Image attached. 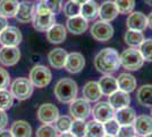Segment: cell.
<instances>
[{"label": "cell", "instance_id": "cell-46", "mask_svg": "<svg viewBox=\"0 0 152 137\" xmlns=\"http://www.w3.org/2000/svg\"><path fill=\"white\" fill-rule=\"evenodd\" d=\"M148 26L152 30V12L150 13V15L148 16Z\"/></svg>", "mask_w": 152, "mask_h": 137}, {"label": "cell", "instance_id": "cell-34", "mask_svg": "<svg viewBox=\"0 0 152 137\" xmlns=\"http://www.w3.org/2000/svg\"><path fill=\"white\" fill-rule=\"evenodd\" d=\"M14 97L10 91L7 89H2L0 90V110L6 111L8 109H10L13 106Z\"/></svg>", "mask_w": 152, "mask_h": 137}, {"label": "cell", "instance_id": "cell-19", "mask_svg": "<svg viewBox=\"0 0 152 137\" xmlns=\"http://www.w3.org/2000/svg\"><path fill=\"white\" fill-rule=\"evenodd\" d=\"M83 96L89 103L91 102H98L102 97V93L100 90L99 84L95 81H89L83 87Z\"/></svg>", "mask_w": 152, "mask_h": 137}, {"label": "cell", "instance_id": "cell-45", "mask_svg": "<svg viewBox=\"0 0 152 137\" xmlns=\"http://www.w3.org/2000/svg\"><path fill=\"white\" fill-rule=\"evenodd\" d=\"M0 137H13V134H12L10 130L1 129V130H0Z\"/></svg>", "mask_w": 152, "mask_h": 137}, {"label": "cell", "instance_id": "cell-9", "mask_svg": "<svg viewBox=\"0 0 152 137\" xmlns=\"http://www.w3.org/2000/svg\"><path fill=\"white\" fill-rule=\"evenodd\" d=\"M69 113L76 120H85L91 114L90 103L84 98L74 99L69 105Z\"/></svg>", "mask_w": 152, "mask_h": 137}, {"label": "cell", "instance_id": "cell-10", "mask_svg": "<svg viewBox=\"0 0 152 137\" xmlns=\"http://www.w3.org/2000/svg\"><path fill=\"white\" fill-rule=\"evenodd\" d=\"M92 114L94 120L104 124L106 121L115 118V110L108 102H98L92 110Z\"/></svg>", "mask_w": 152, "mask_h": 137}, {"label": "cell", "instance_id": "cell-28", "mask_svg": "<svg viewBox=\"0 0 152 137\" xmlns=\"http://www.w3.org/2000/svg\"><path fill=\"white\" fill-rule=\"evenodd\" d=\"M137 102L143 106L152 107V85H143L136 93Z\"/></svg>", "mask_w": 152, "mask_h": 137}, {"label": "cell", "instance_id": "cell-17", "mask_svg": "<svg viewBox=\"0 0 152 137\" xmlns=\"http://www.w3.org/2000/svg\"><path fill=\"white\" fill-rule=\"evenodd\" d=\"M134 129L135 133L140 136H146L152 134V118L149 116H140L134 121Z\"/></svg>", "mask_w": 152, "mask_h": 137}, {"label": "cell", "instance_id": "cell-3", "mask_svg": "<svg viewBox=\"0 0 152 137\" xmlns=\"http://www.w3.org/2000/svg\"><path fill=\"white\" fill-rule=\"evenodd\" d=\"M55 96L61 103H72L77 96V85L73 79L64 78L55 86Z\"/></svg>", "mask_w": 152, "mask_h": 137}, {"label": "cell", "instance_id": "cell-36", "mask_svg": "<svg viewBox=\"0 0 152 137\" xmlns=\"http://www.w3.org/2000/svg\"><path fill=\"white\" fill-rule=\"evenodd\" d=\"M119 14H131L135 7V0H115Z\"/></svg>", "mask_w": 152, "mask_h": 137}, {"label": "cell", "instance_id": "cell-27", "mask_svg": "<svg viewBox=\"0 0 152 137\" xmlns=\"http://www.w3.org/2000/svg\"><path fill=\"white\" fill-rule=\"evenodd\" d=\"M10 131L13 134V137H31L32 136V127L28 122L24 120L15 121L12 124Z\"/></svg>", "mask_w": 152, "mask_h": 137}, {"label": "cell", "instance_id": "cell-42", "mask_svg": "<svg viewBox=\"0 0 152 137\" xmlns=\"http://www.w3.org/2000/svg\"><path fill=\"white\" fill-rule=\"evenodd\" d=\"M9 84H10V76H9V73L5 69L0 67V90L6 89L7 87L9 86Z\"/></svg>", "mask_w": 152, "mask_h": 137}, {"label": "cell", "instance_id": "cell-40", "mask_svg": "<svg viewBox=\"0 0 152 137\" xmlns=\"http://www.w3.org/2000/svg\"><path fill=\"white\" fill-rule=\"evenodd\" d=\"M43 4L51 13H53L55 15L59 13L63 8V0H47Z\"/></svg>", "mask_w": 152, "mask_h": 137}, {"label": "cell", "instance_id": "cell-39", "mask_svg": "<svg viewBox=\"0 0 152 137\" xmlns=\"http://www.w3.org/2000/svg\"><path fill=\"white\" fill-rule=\"evenodd\" d=\"M119 128H121V124H118V121L115 118L108 120V121H106L103 124L104 133H106V135H109V136H115V137L117 136Z\"/></svg>", "mask_w": 152, "mask_h": 137}, {"label": "cell", "instance_id": "cell-53", "mask_svg": "<svg viewBox=\"0 0 152 137\" xmlns=\"http://www.w3.org/2000/svg\"><path fill=\"white\" fill-rule=\"evenodd\" d=\"M134 137H139V136H134Z\"/></svg>", "mask_w": 152, "mask_h": 137}, {"label": "cell", "instance_id": "cell-22", "mask_svg": "<svg viewBox=\"0 0 152 137\" xmlns=\"http://www.w3.org/2000/svg\"><path fill=\"white\" fill-rule=\"evenodd\" d=\"M67 56H68V54H67V52L65 49H63V48H56V49H53V50H51L49 53L48 59H49V62H50L52 67L59 70V69L65 67Z\"/></svg>", "mask_w": 152, "mask_h": 137}, {"label": "cell", "instance_id": "cell-21", "mask_svg": "<svg viewBox=\"0 0 152 137\" xmlns=\"http://www.w3.org/2000/svg\"><path fill=\"white\" fill-rule=\"evenodd\" d=\"M99 87L101 90L102 95L104 96H110L111 94H114L115 91L118 90V84H117V78H115L113 76L106 74L104 77H102L99 81Z\"/></svg>", "mask_w": 152, "mask_h": 137}, {"label": "cell", "instance_id": "cell-23", "mask_svg": "<svg viewBox=\"0 0 152 137\" xmlns=\"http://www.w3.org/2000/svg\"><path fill=\"white\" fill-rule=\"evenodd\" d=\"M67 31L66 27L61 24H55L47 31V39L51 44H61L66 39Z\"/></svg>", "mask_w": 152, "mask_h": 137}, {"label": "cell", "instance_id": "cell-54", "mask_svg": "<svg viewBox=\"0 0 152 137\" xmlns=\"http://www.w3.org/2000/svg\"><path fill=\"white\" fill-rule=\"evenodd\" d=\"M151 114H152V110H151Z\"/></svg>", "mask_w": 152, "mask_h": 137}, {"label": "cell", "instance_id": "cell-7", "mask_svg": "<svg viewBox=\"0 0 152 137\" xmlns=\"http://www.w3.org/2000/svg\"><path fill=\"white\" fill-rule=\"evenodd\" d=\"M91 34L95 40L106 42L114 36V27L109 22L96 21L91 27Z\"/></svg>", "mask_w": 152, "mask_h": 137}, {"label": "cell", "instance_id": "cell-15", "mask_svg": "<svg viewBox=\"0 0 152 137\" xmlns=\"http://www.w3.org/2000/svg\"><path fill=\"white\" fill-rule=\"evenodd\" d=\"M126 26L128 30H135V31L142 32L148 27V17L141 12L131 13L127 19Z\"/></svg>", "mask_w": 152, "mask_h": 137}, {"label": "cell", "instance_id": "cell-18", "mask_svg": "<svg viewBox=\"0 0 152 137\" xmlns=\"http://www.w3.org/2000/svg\"><path fill=\"white\" fill-rule=\"evenodd\" d=\"M109 97V104L114 107V110H119L123 107H126L131 103V97L128 93H125L123 90H117L114 94H111Z\"/></svg>", "mask_w": 152, "mask_h": 137}, {"label": "cell", "instance_id": "cell-25", "mask_svg": "<svg viewBox=\"0 0 152 137\" xmlns=\"http://www.w3.org/2000/svg\"><path fill=\"white\" fill-rule=\"evenodd\" d=\"M117 84H118V89L125 93H132L136 88V79L134 78L129 73H121L117 78Z\"/></svg>", "mask_w": 152, "mask_h": 137}, {"label": "cell", "instance_id": "cell-16", "mask_svg": "<svg viewBox=\"0 0 152 137\" xmlns=\"http://www.w3.org/2000/svg\"><path fill=\"white\" fill-rule=\"evenodd\" d=\"M118 14H119V12L116 7L115 1L107 0L99 7L98 17L100 19V21H103V22H111L117 17Z\"/></svg>", "mask_w": 152, "mask_h": 137}, {"label": "cell", "instance_id": "cell-12", "mask_svg": "<svg viewBox=\"0 0 152 137\" xmlns=\"http://www.w3.org/2000/svg\"><path fill=\"white\" fill-rule=\"evenodd\" d=\"M20 59V52L17 47H6L0 48V64L4 66H13Z\"/></svg>", "mask_w": 152, "mask_h": 137}, {"label": "cell", "instance_id": "cell-32", "mask_svg": "<svg viewBox=\"0 0 152 137\" xmlns=\"http://www.w3.org/2000/svg\"><path fill=\"white\" fill-rule=\"evenodd\" d=\"M72 122H73V120L68 116H59V118L53 124H55L56 130L60 134H64V133H68L70 130Z\"/></svg>", "mask_w": 152, "mask_h": 137}, {"label": "cell", "instance_id": "cell-24", "mask_svg": "<svg viewBox=\"0 0 152 137\" xmlns=\"http://www.w3.org/2000/svg\"><path fill=\"white\" fill-rule=\"evenodd\" d=\"M115 119L118 121V124L121 126L133 124L136 119V114L132 107L126 106V107H123V109L115 111Z\"/></svg>", "mask_w": 152, "mask_h": 137}, {"label": "cell", "instance_id": "cell-51", "mask_svg": "<svg viewBox=\"0 0 152 137\" xmlns=\"http://www.w3.org/2000/svg\"><path fill=\"white\" fill-rule=\"evenodd\" d=\"M39 1H40V2H45L47 0H39Z\"/></svg>", "mask_w": 152, "mask_h": 137}, {"label": "cell", "instance_id": "cell-30", "mask_svg": "<svg viewBox=\"0 0 152 137\" xmlns=\"http://www.w3.org/2000/svg\"><path fill=\"white\" fill-rule=\"evenodd\" d=\"M104 135L106 133L103 129V124L96 120H91L86 124L85 137H103Z\"/></svg>", "mask_w": 152, "mask_h": 137}, {"label": "cell", "instance_id": "cell-8", "mask_svg": "<svg viewBox=\"0 0 152 137\" xmlns=\"http://www.w3.org/2000/svg\"><path fill=\"white\" fill-rule=\"evenodd\" d=\"M22 32L16 26H7L0 32V44L6 47H17L22 42Z\"/></svg>", "mask_w": 152, "mask_h": 137}, {"label": "cell", "instance_id": "cell-43", "mask_svg": "<svg viewBox=\"0 0 152 137\" xmlns=\"http://www.w3.org/2000/svg\"><path fill=\"white\" fill-rule=\"evenodd\" d=\"M8 124V116L4 110H0V130L4 129Z\"/></svg>", "mask_w": 152, "mask_h": 137}, {"label": "cell", "instance_id": "cell-2", "mask_svg": "<svg viewBox=\"0 0 152 137\" xmlns=\"http://www.w3.org/2000/svg\"><path fill=\"white\" fill-rule=\"evenodd\" d=\"M33 27L40 32H47L52 25L56 24V15L51 13L43 2H40L33 17Z\"/></svg>", "mask_w": 152, "mask_h": 137}, {"label": "cell", "instance_id": "cell-29", "mask_svg": "<svg viewBox=\"0 0 152 137\" xmlns=\"http://www.w3.org/2000/svg\"><path fill=\"white\" fill-rule=\"evenodd\" d=\"M99 14V5L94 0H90L88 2L83 4L81 7V16L86 21L95 20Z\"/></svg>", "mask_w": 152, "mask_h": 137}, {"label": "cell", "instance_id": "cell-5", "mask_svg": "<svg viewBox=\"0 0 152 137\" xmlns=\"http://www.w3.org/2000/svg\"><path fill=\"white\" fill-rule=\"evenodd\" d=\"M33 88H34V86L32 85L30 79L17 78L15 79L10 85V93L14 98H16L18 101H25L32 96Z\"/></svg>", "mask_w": 152, "mask_h": 137}, {"label": "cell", "instance_id": "cell-6", "mask_svg": "<svg viewBox=\"0 0 152 137\" xmlns=\"http://www.w3.org/2000/svg\"><path fill=\"white\" fill-rule=\"evenodd\" d=\"M52 73L45 65H35L30 72V81L37 88H43L51 82Z\"/></svg>", "mask_w": 152, "mask_h": 137}, {"label": "cell", "instance_id": "cell-26", "mask_svg": "<svg viewBox=\"0 0 152 137\" xmlns=\"http://www.w3.org/2000/svg\"><path fill=\"white\" fill-rule=\"evenodd\" d=\"M18 7V0H0V15L6 19L15 17Z\"/></svg>", "mask_w": 152, "mask_h": 137}, {"label": "cell", "instance_id": "cell-31", "mask_svg": "<svg viewBox=\"0 0 152 137\" xmlns=\"http://www.w3.org/2000/svg\"><path fill=\"white\" fill-rule=\"evenodd\" d=\"M125 42L128 46H131L132 48L134 47H140V45L143 42L144 40V36L141 31H135V30H127L125 33Z\"/></svg>", "mask_w": 152, "mask_h": 137}, {"label": "cell", "instance_id": "cell-41", "mask_svg": "<svg viewBox=\"0 0 152 137\" xmlns=\"http://www.w3.org/2000/svg\"><path fill=\"white\" fill-rule=\"evenodd\" d=\"M135 134L136 133L133 124H125V126H121L116 137H134Z\"/></svg>", "mask_w": 152, "mask_h": 137}, {"label": "cell", "instance_id": "cell-13", "mask_svg": "<svg viewBox=\"0 0 152 137\" xmlns=\"http://www.w3.org/2000/svg\"><path fill=\"white\" fill-rule=\"evenodd\" d=\"M35 9L37 7L32 1H23L19 2V7L17 13L15 15V19L19 23H28L33 21L34 14H35Z\"/></svg>", "mask_w": 152, "mask_h": 137}, {"label": "cell", "instance_id": "cell-50", "mask_svg": "<svg viewBox=\"0 0 152 137\" xmlns=\"http://www.w3.org/2000/svg\"><path fill=\"white\" fill-rule=\"evenodd\" d=\"M144 137H152V134H149V135H146V136H144Z\"/></svg>", "mask_w": 152, "mask_h": 137}, {"label": "cell", "instance_id": "cell-4", "mask_svg": "<svg viewBox=\"0 0 152 137\" xmlns=\"http://www.w3.org/2000/svg\"><path fill=\"white\" fill-rule=\"evenodd\" d=\"M144 59L142 57L141 53L136 48H128L121 53V65L131 71H137L143 66Z\"/></svg>", "mask_w": 152, "mask_h": 137}, {"label": "cell", "instance_id": "cell-38", "mask_svg": "<svg viewBox=\"0 0 152 137\" xmlns=\"http://www.w3.org/2000/svg\"><path fill=\"white\" fill-rule=\"evenodd\" d=\"M139 50L144 61L152 62V39L143 40V42L140 45Z\"/></svg>", "mask_w": 152, "mask_h": 137}, {"label": "cell", "instance_id": "cell-44", "mask_svg": "<svg viewBox=\"0 0 152 137\" xmlns=\"http://www.w3.org/2000/svg\"><path fill=\"white\" fill-rule=\"evenodd\" d=\"M7 26H8V22H7V19L0 15V32H2V31L6 29Z\"/></svg>", "mask_w": 152, "mask_h": 137}, {"label": "cell", "instance_id": "cell-49", "mask_svg": "<svg viewBox=\"0 0 152 137\" xmlns=\"http://www.w3.org/2000/svg\"><path fill=\"white\" fill-rule=\"evenodd\" d=\"M144 2L149 6H152V0H144Z\"/></svg>", "mask_w": 152, "mask_h": 137}, {"label": "cell", "instance_id": "cell-20", "mask_svg": "<svg viewBox=\"0 0 152 137\" xmlns=\"http://www.w3.org/2000/svg\"><path fill=\"white\" fill-rule=\"evenodd\" d=\"M88 27H89L88 21L81 15L70 17L67 20V30L73 34H82L88 30Z\"/></svg>", "mask_w": 152, "mask_h": 137}, {"label": "cell", "instance_id": "cell-48", "mask_svg": "<svg viewBox=\"0 0 152 137\" xmlns=\"http://www.w3.org/2000/svg\"><path fill=\"white\" fill-rule=\"evenodd\" d=\"M74 1H76V2H78V4H81V5H83V4L88 2V1H90V0H74Z\"/></svg>", "mask_w": 152, "mask_h": 137}, {"label": "cell", "instance_id": "cell-14", "mask_svg": "<svg viewBox=\"0 0 152 137\" xmlns=\"http://www.w3.org/2000/svg\"><path fill=\"white\" fill-rule=\"evenodd\" d=\"M85 66V59L81 53H70L67 56L65 69L69 73H78Z\"/></svg>", "mask_w": 152, "mask_h": 137}, {"label": "cell", "instance_id": "cell-35", "mask_svg": "<svg viewBox=\"0 0 152 137\" xmlns=\"http://www.w3.org/2000/svg\"><path fill=\"white\" fill-rule=\"evenodd\" d=\"M69 133L75 137H85L86 133V124L84 122V120H74L72 122Z\"/></svg>", "mask_w": 152, "mask_h": 137}, {"label": "cell", "instance_id": "cell-33", "mask_svg": "<svg viewBox=\"0 0 152 137\" xmlns=\"http://www.w3.org/2000/svg\"><path fill=\"white\" fill-rule=\"evenodd\" d=\"M81 7H82L81 4L76 2L74 0H69L64 5V13L68 19L80 16L81 15Z\"/></svg>", "mask_w": 152, "mask_h": 137}, {"label": "cell", "instance_id": "cell-52", "mask_svg": "<svg viewBox=\"0 0 152 137\" xmlns=\"http://www.w3.org/2000/svg\"><path fill=\"white\" fill-rule=\"evenodd\" d=\"M103 137H115V136H109V135H104Z\"/></svg>", "mask_w": 152, "mask_h": 137}, {"label": "cell", "instance_id": "cell-47", "mask_svg": "<svg viewBox=\"0 0 152 137\" xmlns=\"http://www.w3.org/2000/svg\"><path fill=\"white\" fill-rule=\"evenodd\" d=\"M58 137H75L74 135H72L69 131L68 133H64V134H61L60 136H58Z\"/></svg>", "mask_w": 152, "mask_h": 137}, {"label": "cell", "instance_id": "cell-11", "mask_svg": "<svg viewBox=\"0 0 152 137\" xmlns=\"http://www.w3.org/2000/svg\"><path fill=\"white\" fill-rule=\"evenodd\" d=\"M59 118V111L57 106L51 103L42 104L38 110V119L42 124H51Z\"/></svg>", "mask_w": 152, "mask_h": 137}, {"label": "cell", "instance_id": "cell-1", "mask_svg": "<svg viewBox=\"0 0 152 137\" xmlns=\"http://www.w3.org/2000/svg\"><path fill=\"white\" fill-rule=\"evenodd\" d=\"M94 66L103 74H110L119 69L121 55L114 48H103L95 56Z\"/></svg>", "mask_w": 152, "mask_h": 137}, {"label": "cell", "instance_id": "cell-37", "mask_svg": "<svg viewBox=\"0 0 152 137\" xmlns=\"http://www.w3.org/2000/svg\"><path fill=\"white\" fill-rule=\"evenodd\" d=\"M35 136L37 137H58V131L56 130L55 126L43 124L41 127H39Z\"/></svg>", "mask_w": 152, "mask_h": 137}]
</instances>
